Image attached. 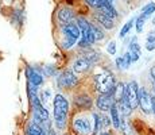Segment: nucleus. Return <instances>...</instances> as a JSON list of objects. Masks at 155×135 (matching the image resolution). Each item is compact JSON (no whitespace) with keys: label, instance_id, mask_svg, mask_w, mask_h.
Instances as JSON below:
<instances>
[{"label":"nucleus","instance_id":"1","mask_svg":"<svg viewBox=\"0 0 155 135\" xmlns=\"http://www.w3.org/2000/svg\"><path fill=\"white\" fill-rule=\"evenodd\" d=\"M53 119H54V124L57 130H64L66 126V119H68V112H69V101L65 96L61 93H57L53 100Z\"/></svg>","mask_w":155,"mask_h":135},{"label":"nucleus","instance_id":"2","mask_svg":"<svg viewBox=\"0 0 155 135\" xmlns=\"http://www.w3.org/2000/svg\"><path fill=\"white\" fill-rule=\"evenodd\" d=\"M94 81V86L100 93H115V88H116V80L109 72H104V73L96 74L93 77Z\"/></svg>","mask_w":155,"mask_h":135},{"label":"nucleus","instance_id":"3","mask_svg":"<svg viewBox=\"0 0 155 135\" xmlns=\"http://www.w3.org/2000/svg\"><path fill=\"white\" fill-rule=\"evenodd\" d=\"M77 25H78L80 31H81V35H82L81 41L78 42L80 47H88L96 42L94 32H93V25H91L85 18H78L77 19Z\"/></svg>","mask_w":155,"mask_h":135},{"label":"nucleus","instance_id":"4","mask_svg":"<svg viewBox=\"0 0 155 135\" xmlns=\"http://www.w3.org/2000/svg\"><path fill=\"white\" fill-rule=\"evenodd\" d=\"M62 34H64V43L62 46L65 49H69L73 45H76L80 39V35H81V31H80V27L77 23H68V25L62 26Z\"/></svg>","mask_w":155,"mask_h":135},{"label":"nucleus","instance_id":"5","mask_svg":"<svg viewBox=\"0 0 155 135\" xmlns=\"http://www.w3.org/2000/svg\"><path fill=\"white\" fill-rule=\"evenodd\" d=\"M139 85L136 81H130L128 84H126V89H124V96L123 100L126 104L131 107V110H135L139 107Z\"/></svg>","mask_w":155,"mask_h":135},{"label":"nucleus","instance_id":"6","mask_svg":"<svg viewBox=\"0 0 155 135\" xmlns=\"http://www.w3.org/2000/svg\"><path fill=\"white\" fill-rule=\"evenodd\" d=\"M76 84H77V76L74 73V70H64L57 77V85H58L59 89L71 88Z\"/></svg>","mask_w":155,"mask_h":135},{"label":"nucleus","instance_id":"7","mask_svg":"<svg viewBox=\"0 0 155 135\" xmlns=\"http://www.w3.org/2000/svg\"><path fill=\"white\" fill-rule=\"evenodd\" d=\"M139 107L144 115L153 113V95H150L146 88L139 89Z\"/></svg>","mask_w":155,"mask_h":135},{"label":"nucleus","instance_id":"8","mask_svg":"<svg viewBox=\"0 0 155 135\" xmlns=\"http://www.w3.org/2000/svg\"><path fill=\"white\" fill-rule=\"evenodd\" d=\"M73 127H74V130H76V133L78 135H91L92 133H93L92 123L88 118H85V116H80V118L74 119Z\"/></svg>","mask_w":155,"mask_h":135},{"label":"nucleus","instance_id":"9","mask_svg":"<svg viewBox=\"0 0 155 135\" xmlns=\"http://www.w3.org/2000/svg\"><path fill=\"white\" fill-rule=\"evenodd\" d=\"M115 103H116L115 96L112 93H100L96 99V106L100 111H103V112L109 111Z\"/></svg>","mask_w":155,"mask_h":135},{"label":"nucleus","instance_id":"10","mask_svg":"<svg viewBox=\"0 0 155 135\" xmlns=\"http://www.w3.org/2000/svg\"><path fill=\"white\" fill-rule=\"evenodd\" d=\"M26 74H27L28 83L32 84L34 86H41L43 84V76L39 73V72L34 70V69H31V68H27Z\"/></svg>","mask_w":155,"mask_h":135},{"label":"nucleus","instance_id":"11","mask_svg":"<svg viewBox=\"0 0 155 135\" xmlns=\"http://www.w3.org/2000/svg\"><path fill=\"white\" fill-rule=\"evenodd\" d=\"M91 66H92V61L88 57H84V58L76 59V62L73 64V70L77 72V73H82V72L88 70Z\"/></svg>","mask_w":155,"mask_h":135},{"label":"nucleus","instance_id":"12","mask_svg":"<svg viewBox=\"0 0 155 135\" xmlns=\"http://www.w3.org/2000/svg\"><path fill=\"white\" fill-rule=\"evenodd\" d=\"M58 20L62 22V25H68V23L74 22V12L70 8H61L58 11Z\"/></svg>","mask_w":155,"mask_h":135},{"label":"nucleus","instance_id":"13","mask_svg":"<svg viewBox=\"0 0 155 135\" xmlns=\"http://www.w3.org/2000/svg\"><path fill=\"white\" fill-rule=\"evenodd\" d=\"M109 113H111V120H112V126L115 128H120L121 126V115L119 112V107H117V103H115L113 106L111 107L109 110Z\"/></svg>","mask_w":155,"mask_h":135},{"label":"nucleus","instance_id":"14","mask_svg":"<svg viewBox=\"0 0 155 135\" xmlns=\"http://www.w3.org/2000/svg\"><path fill=\"white\" fill-rule=\"evenodd\" d=\"M99 12L107 15V16H109L111 19H115V18H117V11H116V8L112 5V3L109 2V0H107L105 3H104L103 5H101V8H99Z\"/></svg>","mask_w":155,"mask_h":135},{"label":"nucleus","instance_id":"15","mask_svg":"<svg viewBox=\"0 0 155 135\" xmlns=\"http://www.w3.org/2000/svg\"><path fill=\"white\" fill-rule=\"evenodd\" d=\"M94 19H96L103 27H105L107 30L113 29V19H111V18L107 16V15H104V14H101L97 11V12L94 14Z\"/></svg>","mask_w":155,"mask_h":135},{"label":"nucleus","instance_id":"16","mask_svg":"<svg viewBox=\"0 0 155 135\" xmlns=\"http://www.w3.org/2000/svg\"><path fill=\"white\" fill-rule=\"evenodd\" d=\"M27 135H47V133L42 124L34 122L27 126Z\"/></svg>","mask_w":155,"mask_h":135},{"label":"nucleus","instance_id":"17","mask_svg":"<svg viewBox=\"0 0 155 135\" xmlns=\"http://www.w3.org/2000/svg\"><path fill=\"white\" fill-rule=\"evenodd\" d=\"M128 52L131 54V58H132V62L139 61L140 58V46H139L138 42H131L130 46H128Z\"/></svg>","mask_w":155,"mask_h":135},{"label":"nucleus","instance_id":"18","mask_svg":"<svg viewBox=\"0 0 155 135\" xmlns=\"http://www.w3.org/2000/svg\"><path fill=\"white\" fill-rule=\"evenodd\" d=\"M124 89H126V84H123V83H117V84H116L115 93H113V96H115V100H116V103H119V101H121V100H123V96H124Z\"/></svg>","mask_w":155,"mask_h":135},{"label":"nucleus","instance_id":"19","mask_svg":"<svg viewBox=\"0 0 155 135\" xmlns=\"http://www.w3.org/2000/svg\"><path fill=\"white\" fill-rule=\"evenodd\" d=\"M93 120H94V124H93V133L97 134L99 131L101 130V127H104L103 124V116H100L99 113H93Z\"/></svg>","mask_w":155,"mask_h":135},{"label":"nucleus","instance_id":"20","mask_svg":"<svg viewBox=\"0 0 155 135\" xmlns=\"http://www.w3.org/2000/svg\"><path fill=\"white\" fill-rule=\"evenodd\" d=\"M148 18L144 16L143 14H140L138 18L135 19V29H136V32H142L143 31V27H144V23Z\"/></svg>","mask_w":155,"mask_h":135},{"label":"nucleus","instance_id":"21","mask_svg":"<svg viewBox=\"0 0 155 135\" xmlns=\"http://www.w3.org/2000/svg\"><path fill=\"white\" fill-rule=\"evenodd\" d=\"M120 130H121V133H123L124 135H135V133H134V130H132V127H131V124L124 118H121Z\"/></svg>","mask_w":155,"mask_h":135},{"label":"nucleus","instance_id":"22","mask_svg":"<svg viewBox=\"0 0 155 135\" xmlns=\"http://www.w3.org/2000/svg\"><path fill=\"white\" fill-rule=\"evenodd\" d=\"M154 11H155V3L154 2L148 3V4H146L144 7L142 8V14L144 15V16H147V18H150V15L153 14Z\"/></svg>","mask_w":155,"mask_h":135},{"label":"nucleus","instance_id":"23","mask_svg":"<svg viewBox=\"0 0 155 135\" xmlns=\"http://www.w3.org/2000/svg\"><path fill=\"white\" fill-rule=\"evenodd\" d=\"M134 22H135V19H130L126 25L123 26V29H121V31H120V38H124L128 32H130V30L132 29V26H134Z\"/></svg>","mask_w":155,"mask_h":135},{"label":"nucleus","instance_id":"24","mask_svg":"<svg viewBox=\"0 0 155 135\" xmlns=\"http://www.w3.org/2000/svg\"><path fill=\"white\" fill-rule=\"evenodd\" d=\"M85 2H86V4H88L89 7L94 8V10H99V8H101V5H103L107 0H85Z\"/></svg>","mask_w":155,"mask_h":135},{"label":"nucleus","instance_id":"25","mask_svg":"<svg viewBox=\"0 0 155 135\" xmlns=\"http://www.w3.org/2000/svg\"><path fill=\"white\" fill-rule=\"evenodd\" d=\"M116 66L119 69H121V70H126V69L130 68V65L127 64V61L124 59V57H119V58H116Z\"/></svg>","mask_w":155,"mask_h":135},{"label":"nucleus","instance_id":"26","mask_svg":"<svg viewBox=\"0 0 155 135\" xmlns=\"http://www.w3.org/2000/svg\"><path fill=\"white\" fill-rule=\"evenodd\" d=\"M93 32H94V38H96V41H101L104 38V32L100 27L93 26Z\"/></svg>","mask_w":155,"mask_h":135},{"label":"nucleus","instance_id":"27","mask_svg":"<svg viewBox=\"0 0 155 135\" xmlns=\"http://www.w3.org/2000/svg\"><path fill=\"white\" fill-rule=\"evenodd\" d=\"M107 52H108L111 56H115L116 54V42L115 41H111L107 46Z\"/></svg>","mask_w":155,"mask_h":135},{"label":"nucleus","instance_id":"28","mask_svg":"<svg viewBox=\"0 0 155 135\" xmlns=\"http://www.w3.org/2000/svg\"><path fill=\"white\" fill-rule=\"evenodd\" d=\"M147 43H155V30H151L147 34Z\"/></svg>","mask_w":155,"mask_h":135},{"label":"nucleus","instance_id":"29","mask_svg":"<svg viewBox=\"0 0 155 135\" xmlns=\"http://www.w3.org/2000/svg\"><path fill=\"white\" fill-rule=\"evenodd\" d=\"M150 76L153 79V83H154V88H155V66H153L150 69Z\"/></svg>","mask_w":155,"mask_h":135},{"label":"nucleus","instance_id":"30","mask_svg":"<svg viewBox=\"0 0 155 135\" xmlns=\"http://www.w3.org/2000/svg\"><path fill=\"white\" fill-rule=\"evenodd\" d=\"M146 49H147L148 52H154L155 50V43H147L146 45Z\"/></svg>","mask_w":155,"mask_h":135},{"label":"nucleus","instance_id":"31","mask_svg":"<svg viewBox=\"0 0 155 135\" xmlns=\"http://www.w3.org/2000/svg\"><path fill=\"white\" fill-rule=\"evenodd\" d=\"M101 135H111V134H109V133H103Z\"/></svg>","mask_w":155,"mask_h":135},{"label":"nucleus","instance_id":"32","mask_svg":"<svg viewBox=\"0 0 155 135\" xmlns=\"http://www.w3.org/2000/svg\"><path fill=\"white\" fill-rule=\"evenodd\" d=\"M153 23H154V25H155V19H154V20H153Z\"/></svg>","mask_w":155,"mask_h":135},{"label":"nucleus","instance_id":"33","mask_svg":"<svg viewBox=\"0 0 155 135\" xmlns=\"http://www.w3.org/2000/svg\"><path fill=\"white\" fill-rule=\"evenodd\" d=\"M109 2H111V3H112V2H115V0H109Z\"/></svg>","mask_w":155,"mask_h":135}]
</instances>
